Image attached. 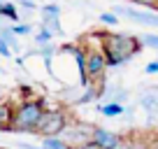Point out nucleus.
I'll return each instance as SVG.
<instances>
[{
	"label": "nucleus",
	"instance_id": "f257e3e1",
	"mask_svg": "<svg viewBox=\"0 0 158 149\" xmlns=\"http://www.w3.org/2000/svg\"><path fill=\"white\" fill-rule=\"evenodd\" d=\"M142 51V42L137 35L130 33H102V54L107 61V68L128 63L130 58Z\"/></svg>",
	"mask_w": 158,
	"mask_h": 149
},
{
	"label": "nucleus",
	"instance_id": "f03ea898",
	"mask_svg": "<svg viewBox=\"0 0 158 149\" xmlns=\"http://www.w3.org/2000/svg\"><path fill=\"white\" fill-rule=\"evenodd\" d=\"M44 114V103L37 98H30L23 100L14 107V114H12V126H10V133H33L37 128L40 119Z\"/></svg>",
	"mask_w": 158,
	"mask_h": 149
},
{
	"label": "nucleus",
	"instance_id": "7ed1b4c3",
	"mask_svg": "<svg viewBox=\"0 0 158 149\" xmlns=\"http://www.w3.org/2000/svg\"><path fill=\"white\" fill-rule=\"evenodd\" d=\"M68 126H70V117L65 109H44V114L40 119L37 128H35V135H40V138H60Z\"/></svg>",
	"mask_w": 158,
	"mask_h": 149
},
{
	"label": "nucleus",
	"instance_id": "20e7f679",
	"mask_svg": "<svg viewBox=\"0 0 158 149\" xmlns=\"http://www.w3.org/2000/svg\"><path fill=\"white\" fill-rule=\"evenodd\" d=\"M93 128H95V126L77 121V124H70L60 138L65 140V144H68L70 149H79L81 144H86V142H91V140H93Z\"/></svg>",
	"mask_w": 158,
	"mask_h": 149
},
{
	"label": "nucleus",
	"instance_id": "39448f33",
	"mask_svg": "<svg viewBox=\"0 0 158 149\" xmlns=\"http://www.w3.org/2000/svg\"><path fill=\"white\" fill-rule=\"evenodd\" d=\"M86 79L89 84H102V72L107 70V61H105L102 49H86Z\"/></svg>",
	"mask_w": 158,
	"mask_h": 149
},
{
	"label": "nucleus",
	"instance_id": "423d86ee",
	"mask_svg": "<svg viewBox=\"0 0 158 149\" xmlns=\"http://www.w3.org/2000/svg\"><path fill=\"white\" fill-rule=\"evenodd\" d=\"M112 12H114L116 16H126V19L135 21V23H142V26H151V28H158V14H156V12L137 10V7H126V5H116Z\"/></svg>",
	"mask_w": 158,
	"mask_h": 149
},
{
	"label": "nucleus",
	"instance_id": "0eeeda50",
	"mask_svg": "<svg viewBox=\"0 0 158 149\" xmlns=\"http://www.w3.org/2000/svg\"><path fill=\"white\" fill-rule=\"evenodd\" d=\"M93 142L100 144L102 149H121L126 140L121 138V135H116L114 130H107V128L95 126V128H93Z\"/></svg>",
	"mask_w": 158,
	"mask_h": 149
},
{
	"label": "nucleus",
	"instance_id": "6e6552de",
	"mask_svg": "<svg viewBox=\"0 0 158 149\" xmlns=\"http://www.w3.org/2000/svg\"><path fill=\"white\" fill-rule=\"evenodd\" d=\"M139 107H142L149 117H158V93L144 91V93L139 96Z\"/></svg>",
	"mask_w": 158,
	"mask_h": 149
},
{
	"label": "nucleus",
	"instance_id": "1a4fd4ad",
	"mask_svg": "<svg viewBox=\"0 0 158 149\" xmlns=\"http://www.w3.org/2000/svg\"><path fill=\"white\" fill-rule=\"evenodd\" d=\"M0 40L5 42L12 51H21V45H19V37L14 35L12 26H0Z\"/></svg>",
	"mask_w": 158,
	"mask_h": 149
},
{
	"label": "nucleus",
	"instance_id": "9d476101",
	"mask_svg": "<svg viewBox=\"0 0 158 149\" xmlns=\"http://www.w3.org/2000/svg\"><path fill=\"white\" fill-rule=\"evenodd\" d=\"M12 114H14V107L7 105V103H0V130H2V133H10Z\"/></svg>",
	"mask_w": 158,
	"mask_h": 149
},
{
	"label": "nucleus",
	"instance_id": "9b49d317",
	"mask_svg": "<svg viewBox=\"0 0 158 149\" xmlns=\"http://www.w3.org/2000/svg\"><path fill=\"white\" fill-rule=\"evenodd\" d=\"M98 112L102 117H107V119H114V117H121L126 112L123 105H118V103H105V105H98Z\"/></svg>",
	"mask_w": 158,
	"mask_h": 149
},
{
	"label": "nucleus",
	"instance_id": "f8f14e48",
	"mask_svg": "<svg viewBox=\"0 0 158 149\" xmlns=\"http://www.w3.org/2000/svg\"><path fill=\"white\" fill-rule=\"evenodd\" d=\"M42 28L51 30L54 35H63V28H60V19L54 14H42Z\"/></svg>",
	"mask_w": 158,
	"mask_h": 149
},
{
	"label": "nucleus",
	"instance_id": "ddd939ff",
	"mask_svg": "<svg viewBox=\"0 0 158 149\" xmlns=\"http://www.w3.org/2000/svg\"><path fill=\"white\" fill-rule=\"evenodd\" d=\"M54 37H56V35L51 33V30H47V28H42V26H40L37 35H35V45H37V47H44V45H51V42H54Z\"/></svg>",
	"mask_w": 158,
	"mask_h": 149
},
{
	"label": "nucleus",
	"instance_id": "4468645a",
	"mask_svg": "<svg viewBox=\"0 0 158 149\" xmlns=\"http://www.w3.org/2000/svg\"><path fill=\"white\" fill-rule=\"evenodd\" d=\"M42 149H70L63 138H42Z\"/></svg>",
	"mask_w": 158,
	"mask_h": 149
},
{
	"label": "nucleus",
	"instance_id": "2eb2a0df",
	"mask_svg": "<svg viewBox=\"0 0 158 149\" xmlns=\"http://www.w3.org/2000/svg\"><path fill=\"white\" fill-rule=\"evenodd\" d=\"M139 42H142V47H147V49H156L158 51V35L156 33H147L139 37Z\"/></svg>",
	"mask_w": 158,
	"mask_h": 149
},
{
	"label": "nucleus",
	"instance_id": "dca6fc26",
	"mask_svg": "<svg viewBox=\"0 0 158 149\" xmlns=\"http://www.w3.org/2000/svg\"><path fill=\"white\" fill-rule=\"evenodd\" d=\"M98 19H100V23H105V26H116L118 23V16L114 14V12H102Z\"/></svg>",
	"mask_w": 158,
	"mask_h": 149
},
{
	"label": "nucleus",
	"instance_id": "f3484780",
	"mask_svg": "<svg viewBox=\"0 0 158 149\" xmlns=\"http://www.w3.org/2000/svg\"><path fill=\"white\" fill-rule=\"evenodd\" d=\"M12 30H14L16 37H19V35H30V33H33V26H28V23H14V26H12Z\"/></svg>",
	"mask_w": 158,
	"mask_h": 149
},
{
	"label": "nucleus",
	"instance_id": "a211bd4d",
	"mask_svg": "<svg viewBox=\"0 0 158 149\" xmlns=\"http://www.w3.org/2000/svg\"><path fill=\"white\" fill-rule=\"evenodd\" d=\"M42 14H54V16H60V7L56 2H47L42 5Z\"/></svg>",
	"mask_w": 158,
	"mask_h": 149
},
{
	"label": "nucleus",
	"instance_id": "6ab92c4d",
	"mask_svg": "<svg viewBox=\"0 0 158 149\" xmlns=\"http://www.w3.org/2000/svg\"><path fill=\"white\" fill-rule=\"evenodd\" d=\"M130 2L139 7H149V10H158V0H130Z\"/></svg>",
	"mask_w": 158,
	"mask_h": 149
},
{
	"label": "nucleus",
	"instance_id": "aec40b11",
	"mask_svg": "<svg viewBox=\"0 0 158 149\" xmlns=\"http://www.w3.org/2000/svg\"><path fill=\"white\" fill-rule=\"evenodd\" d=\"M144 74H158V61H151L144 65Z\"/></svg>",
	"mask_w": 158,
	"mask_h": 149
},
{
	"label": "nucleus",
	"instance_id": "412c9836",
	"mask_svg": "<svg viewBox=\"0 0 158 149\" xmlns=\"http://www.w3.org/2000/svg\"><path fill=\"white\" fill-rule=\"evenodd\" d=\"M19 5L26 7V10H37V2H35V0H19Z\"/></svg>",
	"mask_w": 158,
	"mask_h": 149
},
{
	"label": "nucleus",
	"instance_id": "4be33fe9",
	"mask_svg": "<svg viewBox=\"0 0 158 149\" xmlns=\"http://www.w3.org/2000/svg\"><path fill=\"white\" fill-rule=\"evenodd\" d=\"M0 56H5V58H10V56H12V49H10L2 40H0Z\"/></svg>",
	"mask_w": 158,
	"mask_h": 149
},
{
	"label": "nucleus",
	"instance_id": "5701e85b",
	"mask_svg": "<svg viewBox=\"0 0 158 149\" xmlns=\"http://www.w3.org/2000/svg\"><path fill=\"white\" fill-rule=\"evenodd\" d=\"M79 149H102V147H100V144H95V142H93V140H91V142H86V144H81V147H79Z\"/></svg>",
	"mask_w": 158,
	"mask_h": 149
},
{
	"label": "nucleus",
	"instance_id": "b1692460",
	"mask_svg": "<svg viewBox=\"0 0 158 149\" xmlns=\"http://www.w3.org/2000/svg\"><path fill=\"white\" fill-rule=\"evenodd\" d=\"M147 149H158V138L149 140V142H147Z\"/></svg>",
	"mask_w": 158,
	"mask_h": 149
},
{
	"label": "nucleus",
	"instance_id": "393cba45",
	"mask_svg": "<svg viewBox=\"0 0 158 149\" xmlns=\"http://www.w3.org/2000/svg\"><path fill=\"white\" fill-rule=\"evenodd\" d=\"M0 74H2V68H0Z\"/></svg>",
	"mask_w": 158,
	"mask_h": 149
},
{
	"label": "nucleus",
	"instance_id": "a878e982",
	"mask_svg": "<svg viewBox=\"0 0 158 149\" xmlns=\"http://www.w3.org/2000/svg\"><path fill=\"white\" fill-rule=\"evenodd\" d=\"M0 7H2V2H0Z\"/></svg>",
	"mask_w": 158,
	"mask_h": 149
},
{
	"label": "nucleus",
	"instance_id": "bb28decb",
	"mask_svg": "<svg viewBox=\"0 0 158 149\" xmlns=\"http://www.w3.org/2000/svg\"><path fill=\"white\" fill-rule=\"evenodd\" d=\"M156 61H158V56H156Z\"/></svg>",
	"mask_w": 158,
	"mask_h": 149
}]
</instances>
